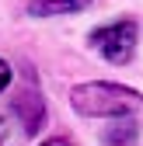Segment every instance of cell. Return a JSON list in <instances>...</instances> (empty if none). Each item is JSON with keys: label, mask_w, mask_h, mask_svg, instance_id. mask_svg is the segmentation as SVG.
<instances>
[{"label": "cell", "mask_w": 143, "mask_h": 146, "mask_svg": "<svg viewBox=\"0 0 143 146\" xmlns=\"http://www.w3.org/2000/svg\"><path fill=\"white\" fill-rule=\"evenodd\" d=\"M74 111L87 118H119V115H133L143 108V94L122 84H80L70 94Z\"/></svg>", "instance_id": "1"}, {"label": "cell", "mask_w": 143, "mask_h": 146, "mask_svg": "<svg viewBox=\"0 0 143 146\" xmlns=\"http://www.w3.org/2000/svg\"><path fill=\"white\" fill-rule=\"evenodd\" d=\"M91 45L98 56H105L108 63H129L136 52V21H115L105 25L98 31H91Z\"/></svg>", "instance_id": "2"}, {"label": "cell", "mask_w": 143, "mask_h": 146, "mask_svg": "<svg viewBox=\"0 0 143 146\" xmlns=\"http://www.w3.org/2000/svg\"><path fill=\"white\" fill-rule=\"evenodd\" d=\"M11 108H14V115L25 122V132L31 136V132H39V125L45 122V101L39 98V90H21L14 101H11Z\"/></svg>", "instance_id": "3"}, {"label": "cell", "mask_w": 143, "mask_h": 146, "mask_svg": "<svg viewBox=\"0 0 143 146\" xmlns=\"http://www.w3.org/2000/svg\"><path fill=\"white\" fill-rule=\"evenodd\" d=\"M91 0H31L28 4V14L35 17H49V14H74L80 7H87Z\"/></svg>", "instance_id": "4"}, {"label": "cell", "mask_w": 143, "mask_h": 146, "mask_svg": "<svg viewBox=\"0 0 143 146\" xmlns=\"http://www.w3.org/2000/svg\"><path fill=\"white\" fill-rule=\"evenodd\" d=\"M7 84H11V63H7V59H0V94L7 90Z\"/></svg>", "instance_id": "5"}, {"label": "cell", "mask_w": 143, "mask_h": 146, "mask_svg": "<svg viewBox=\"0 0 143 146\" xmlns=\"http://www.w3.org/2000/svg\"><path fill=\"white\" fill-rule=\"evenodd\" d=\"M133 136H136V129H133V125H129L126 132H105V139H108V143H119V139H133Z\"/></svg>", "instance_id": "6"}, {"label": "cell", "mask_w": 143, "mask_h": 146, "mask_svg": "<svg viewBox=\"0 0 143 146\" xmlns=\"http://www.w3.org/2000/svg\"><path fill=\"white\" fill-rule=\"evenodd\" d=\"M0 139H4V118H0Z\"/></svg>", "instance_id": "7"}]
</instances>
